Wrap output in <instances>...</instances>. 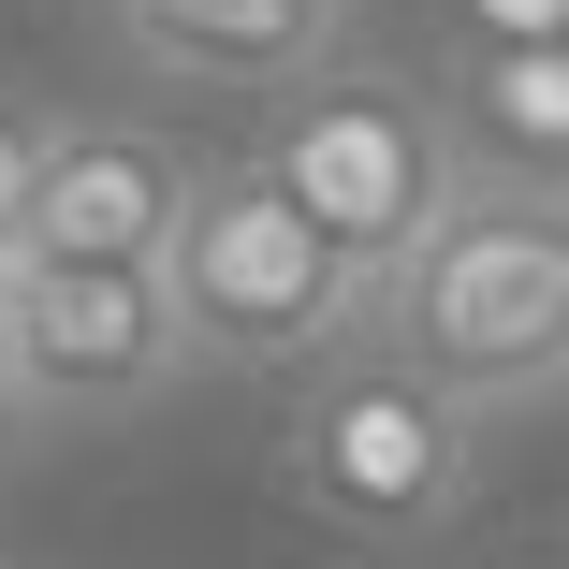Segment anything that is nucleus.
Returning a JSON list of instances; mask_svg holds the SVG:
<instances>
[{
	"label": "nucleus",
	"mask_w": 569,
	"mask_h": 569,
	"mask_svg": "<svg viewBox=\"0 0 569 569\" xmlns=\"http://www.w3.org/2000/svg\"><path fill=\"white\" fill-rule=\"evenodd\" d=\"M380 351H409L452 409H555L569 395V190L468 176L452 219L380 278Z\"/></svg>",
	"instance_id": "obj_1"
},
{
	"label": "nucleus",
	"mask_w": 569,
	"mask_h": 569,
	"mask_svg": "<svg viewBox=\"0 0 569 569\" xmlns=\"http://www.w3.org/2000/svg\"><path fill=\"white\" fill-rule=\"evenodd\" d=\"M161 278H176V321H190V366H219V380H307V366L351 351V336H380V278L336 249L249 147L204 161Z\"/></svg>",
	"instance_id": "obj_2"
},
{
	"label": "nucleus",
	"mask_w": 569,
	"mask_h": 569,
	"mask_svg": "<svg viewBox=\"0 0 569 569\" xmlns=\"http://www.w3.org/2000/svg\"><path fill=\"white\" fill-rule=\"evenodd\" d=\"M468 468H482V409H452L409 351H380V336H351L336 366L292 380L278 482L336 540H438L468 511Z\"/></svg>",
	"instance_id": "obj_3"
},
{
	"label": "nucleus",
	"mask_w": 569,
	"mask_h": 569,
	"mask_svg": "<svg viewBox=\"0 0 569 569\" xmlns=\"http://www.w3.org/2000/svg\"><path fill=\"white\" fill-rule=\"evenodd\" d=\"M249 161H263V176H278L366 278H395L438 219H452V190H468L452 118H438L423 88H395V73H351V59L307 73V88H278L263 132H249Z\"/></svg>",
	"instance_id": "obj_4"
},
{
	"label": "nucleus",
	"mask_w": 569,
	"mask_h": 569,
	"mask_svg": "<svg viewBox=\"0 0 569 569\" xmlns=\"http://www.w3.org/2000/svg\"><path fill=\"white\" fill-rule=\"evenodd\" d=\"M190 366L161 263H16V423H132Z\"/></svg>",
	"instance_id": "obj_5"
},
{
	"label": "nucleus",
	"mask_w": 569,
	"mask_h": 569,
	"mask_svg": "<svg viewBox=\"0 0 569 569\" xmlns=\"http://www.w3.org/2000/svg\"><path fill=\"white\" fill-rule=\"evenodd\" d=\"M190 190H204V161L161 118H59L30 219H16V263H161Z\"/></svg>",
	"instance_id": "obj_6"
},
{
	"label": "nucleus",
	"mask_w": 569,
	"mask_h": 569,
	"mask_svg": "<svg viewBox=\"0 0 569 569\" xmlns=\"http://www.w3.org/2000/svg\"><path fill=\"white\" fill-rule=\"evenodd\" d=\"M132 73L161 88H234V102H278L307 73H336L351 44V0H102Z\"/></svg>",
	"instance_id": "obj_7"
},
{
	"label": "nucleus",
	"mask_w": 569,
	"mask_h": 569,
	"mask_svg": "<svg viewBox=\"0 0 569 569\" xmlns=\"http://www.w3.org/2000/svg\"><path fill=\"white\" fill-rule=\"evenodd\" d=\"M438 118L468 147V176L569 190V44H452L438 59Z\"/></svg>",
	"instance_id": "obj_8"
},
{
	"label": "nucleus",
	"mask_w": 569,
	"mask_h": 569,
	"mask_svg": "<svg viewBox=\"0 0 569 569\" xmlns=\"http://www.w3.org/2000/svg\"><path fill=\"white\" fill-rule=\"evenodd\" d=\"M452 44H569V0H438Z\"/></svg>",
	"instance_id": "obj_9"
},
{
	"label": "nucleus",
	"mask_w": 569,
	"mask_h": 569,
	"mask_svg": "<svg viewBox=\"0 0 569 569\" xmlns=\"http://www.w3.org/2000/svg\"><path fill=\"white\" fill-rule=\"evenodd\" d=\"M44 132H59V118H16V102H0V249H16V219H30V176H44Z\"/></svg>",
	"instance_id": "obj_10"
},
{
	"label": "nucleus",
	"mask_w": 569,
	"mask_h": 569,
	"mask_svg": "<svg viewBox=\"0 0 569 569\" xmlns=\"http://www.w3.org/2000/svg\"><path fill=\"white\" fill-rule=\"evenodd\" d=\"M0 438H16V249H0Z\"/></svg>",
	"instance_id": "obj_11"
},
{
	"label": "nucleus",
	"mask_w": 569,
	"mask_h": 569,
	"mask_svg": "<svg viewBox=\"0 0 569 569\" xmlns=\"http://www.w3.org/2000/svg\"><path fill=\"white\" fill-rule=\"evenodd\" d=\"M526 569H569V555H526Z\"/></svg>",
	"instance_id": "obj_12"
}]
</instances>
